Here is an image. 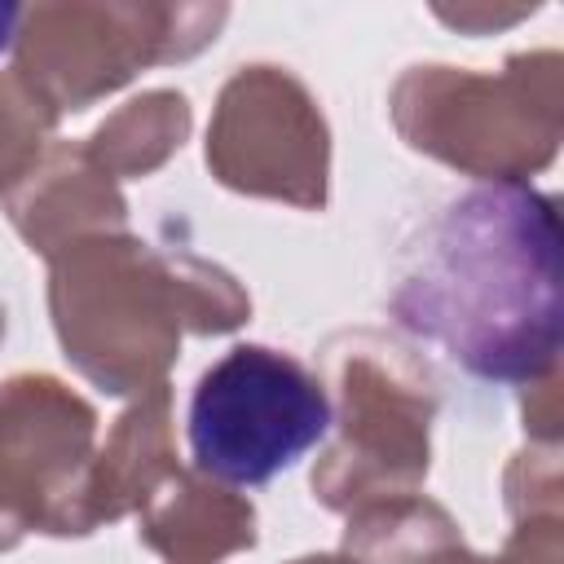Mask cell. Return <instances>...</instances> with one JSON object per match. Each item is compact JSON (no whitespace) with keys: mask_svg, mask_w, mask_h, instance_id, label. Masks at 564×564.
<instances>
[{"mask_svg":"<svg viewBox=\"0 0 564 564\" xmlns=\"http://www.w3.org/2000/svg\"><path fill=\"white\" fill-rule=\"evenodd\" d=\"M560 212L489 181L436 207L388 295L392 317L485 383H542L560 357Z\"/></svg>","mask_w":564,"mask_h":564,"instance_id":"6da1fadb","label":"cell"},{"mask_svg":"<svg viewBox=\"0 0 564 564\" xmlns=\"http://www.w3.org/2000/svg\"><path fill=\"white\" fill-rule=\"evenodd\" d=\"M48 308L66 361L97 388L167 383L181 335H225L247 322V291L216 264L119 234H88L53 256Z\"/></svg>","mask_w":564,"mask_h":564,"instance_id":"7a4b0ae2","label":"cell"},{"mask_svg":"<svg viewBox=\"0 0 564 564\" xmlns=\"http://www.w3.org/2000/svg\"><path fill=\"white\" fill-rule=\"evenodd\" d=\"M392 123L414 150L458 172L520 185L560 145V53H520L498 75L410 66L392 88Z\"/></svg>","mask_w":564,"mask_h":564,"instance_id":"3957f363","label":"cell"},{"mask_svg":"<svg viewBox=\"0 0 564 564\" xmlns=\"http://www.w3.org/2000/svg\"><path fill=\"white\" fill-rule=\"evenodd\" d=\"M326 379L339 405V436L313 467V489L330 511H361L370 502L405 498L427 476V427L436 392L427 366L410 348L352 330L322 348Z\"/></svg>","mask_w":564,"mask_h":564,"instance_id":"277c9868","label":"cell"},{"mask_svg":"<svg viewBox=\"0 0 564 564\" xmlns=\"http://www.w3.org/2000/svg\"><path fill=\"white\" fill-rule=\"evenodd\" d=\"M225 4H35L18 22L13 75L57 115L123 88L141 66L194 57L225 26Z\"/></svg>","mask_w":564,"mask_h":564,"instance_id":"5b68a950","label":"cell"},{"mask_svg":"<svg viewBox=\"0 0 564 564\" xmlns=\"http://www.w3.org/2000/svg\"><path fill=\"white\" fill-rule=\"evenodd\" d=\"M330 419V397L304 361L264 344H238L194 383L189 454L220 485H264L300 463Z\"/></svg>","mask_w":564,"mask_h":564,"instance_id":"8992f818","label":"cell"},{"mask_svg":"<svg viewBox=\"0 0 564 564\" xmlns=\"http://www.w3.org/2000/svg\"><path fill=\"white\" fill-rule=\"evenodd\" d=\"M97 414L48 375L0 383V551L40 533H88L84 485Z\"/></svg>","mask_w":564,"mask_h":564,"instance_id":"52a82bcc","label":"cell"},{"mask_svg":"<svg viewBox=\"0 0 564 564\" xmlns=\"http://www.w3.org/2000/svg\"><path fill=\"white\" fill-rule=\"evenodd\" d=\"M207 167L238 194L322 207L330 137L313 93L282 66H242L216 97Z\"/></svg>","mask_w":564,"mask_h":564,"instance_id":"ba28073f","label":"cell"},{"mask_svg":"<svg viewBox=\"0 0 564 564\" xmlns=\"http://www.w3.org/2000/svg\"><path fill=\"white\" fill-rule=\"evenodd\" d=\"M0 198L13 229L48 260L88 234H119L128 220L115 176L88 154V145H48L40 163Z\"/></svg>","mask_w":564,"mask_h":564,"instance_id":"9c48e42d","label":"cell"},{"mask_svg":"<svg viewBox=\"0 0 564 564\" xmlns=\"http://www.w3.org/2000/svg\"><path fill=\"white\" fill-rule=\"evenodd\" d=\"M141 542L172 564H220L256 546V511L203 471H172L141 507Z\"/></svg>","mask_w":564,"mask_h":564,"instance_id":"30bf717a","label":"cell"},{"mask_svg":"<svg viewBox=\"0 0 564 564\" xmlns=\"http://www.w3.org/2000/svg\"><path fill=\"white\" fill-rule=\"evenodd\" d=\"M176 471V445H172V388L159 383L141 392L132 410L119 414L110 441L101 454H93L88 485H84V520L88 533L101 520H119L128 511H141L150 494Z\"/></svg>","mask_w":564,"mask_h":564,"instance_id":"8fae6325","label":"cell"},{"mask_svg":"<svg viewBox=\"0 0 564 564\" xmlns=\"http://www.w3.org/2000/svg\"><path fill=\"white\" fill-rule=\"evenodd\" d=\"M189 137V101L172 88H154L115 110L88 141V154L119 176H150Z\"/></svg>","mask_w":564,"mask_h":564,"instance_id":"7c38bea8","label":"cell"},{"mask_svg":"<svg viewBox=\"0 0 564 564\" xmlns=\"http://www.w3.org/2000/svg\"><path fill=\"white\" fill-rule=\"evenodd\" d=\"M445 542H458L454 520L427 498H388L352 511L344 551L352 564H423Z\"/></svg>","mask_w":564,"mask_h":564,"instance_id":"4fadbf2b","label":"cell"},{"mask_svg":"<svg viewBox=\"0 0 564 564\" xmlns=\"http://www.w3.org/2000/svg\"><path fill=\"white\" fill-rule=\"evenodd\" d=\"M57 110L13 70L0 75V194L13 189L44 154Z\"/></svg>","mask_w":564,"mask_h":564,"instance_id":"5bb4252c","label":"cell"},{"mask_svg":"<svg viewBox=\"0 0 564 564\" xmlns=\"http://www.w3.org/2000/svg\"><path fill=\"white\" fill-rule=\"evenodd\" d=\"M18 22H22V9L18 4H0V48L18 40Z\"/></svg>","mask_w":564,"mask_h":564,"instance_id":"9a60e30c","label":"cell"},{"mask_svg":"<svg viewBox=\"0 0 564 564\" xmlns=\"http://www.w3.org/2000/svg\"><path fill=\"white\" fill-rule=\"evenodd\" d=\"M295 564H352L348 555H304V560H295Z\"/></svg>","mask_w":564,"mask_h":564,"instance_id":"2e32d148","label":"cell"},{"mask_svg":"<svg viewBox=\"0 0 564 564\" xmlns=\"http://www.w3.org/2000/svg\"><path fill=\"white\" fill-rule=\"evenodd\" d=\"M0 335H4V304H0Z\"/></svg>","mask_w":564,"mask_h":564,"instance_id":"e0dca14e","label":"cell"}]
</instances>
